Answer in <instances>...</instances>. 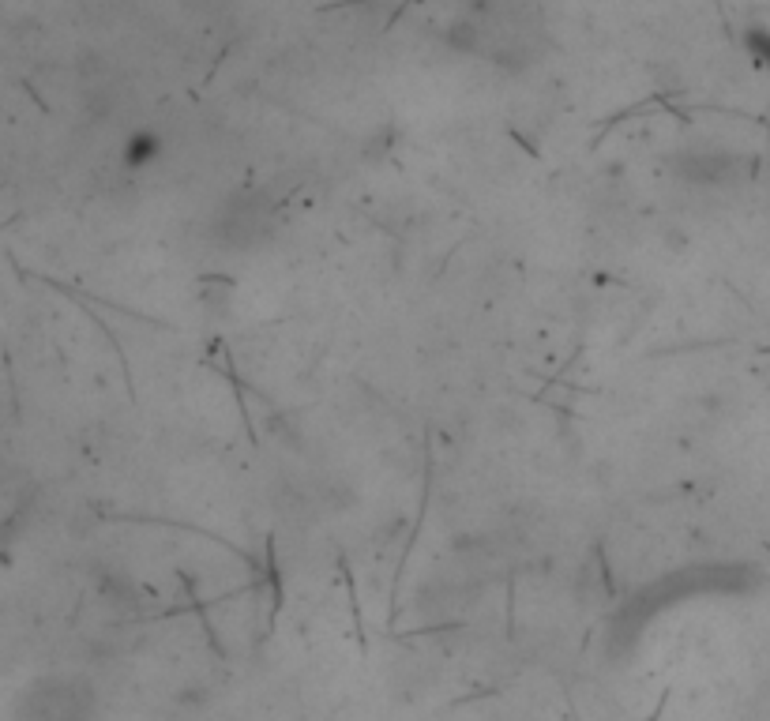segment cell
Returning a JSON list of instances; mask_svg holds the SVG:
<instances>
[{
    "mask_svg": "<svg viewBox=\"0 0 770 721\" xmlns=\"http://www.w3.org/2000/svg\"><path fill=\"white\" fill-rule=\"evenodd\" d=\"M27 718L31 721H87L91 691L76 680H42L27 688Z\"/></svg>",
    "mask_w": 770,
    "mask_h": 721,
    "instance_id": "obj_1",
    "label": "cell"
},
{
    "mask_svg": "<svg viewBox=\"0 0 770 721\" xmlns=\"http://www.w3.org/2000/svg\"><path fill=\"white\" fill-rule=\"evenodd\" d=\"M744 166L748 162L733 151H684L677 158V173L692 185H733Z\"/></svg>",
    "mask_w": 770,
    "mask_h": 721,
    "instance_id": "obj_2",
    "label": "cell"
},
{
    "mask_svg": "<svg viewBox=\"0 0 770 721\" xmlns=\"http://www.w3.org/2000/svg\"><path fill=\"white\" fill-rule=\"evenodd\" d=\"M263 230H267V211L263 207H226V215H222V237H226V245L230 248H241L248 241H260Z\"/></svg>",
    "mask_w": 770,
    "mask_h": 721,
    "instance_id": "obj_3",
    "label": "cell"
},
{
    "mask_svg": "<svg viewBox=\"0 0 770 721\" xmlns=\"http://www.w3.org/2000/svg\"><path fill=\"white\" fill-rule=\"evenodd\" d=\"M158 154H162V139H158V132L139 128V132H132V136L124 139L121 162L128 169H143V166H151Z\"/></svg>",
    "mask_w": 770,
    "mask_h": 721,
    "instance_id": "obj_4",
    "label": "cell"
},
{
    "mask_svg": "<svg viewBox=\"0 0 770 721\" xmlns=\"http://www.w3.org/2000/svg\"><path fill=\"white\" fill-rule=\"evenodd\" d=\"M748 49L755 53V61L770 68V31L767 27H752V31H748Z\"/></svg>",
    "mask_w": 770,
    "mask_h": 721,
    "instance_id": "obj_5",
    "label": "cell"
}]
</instances>
